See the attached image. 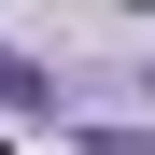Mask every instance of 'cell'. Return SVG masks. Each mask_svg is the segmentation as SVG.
Masks as SVG:
<instances>
[{"label": "cell", "instance_id": "obj_1", "mask_svg": "<svg viewBox=\"0 0 155 155\" xmlns=\"http://www.w3.org/2000/svg\"><path fill=\"white\" fill-rule=\"evenodd\" d=\"M0 99H14V113H57V71H28V57H0Z\"/></svg>", "mask_w": 155, "mask_h": 155}]
</instances>
